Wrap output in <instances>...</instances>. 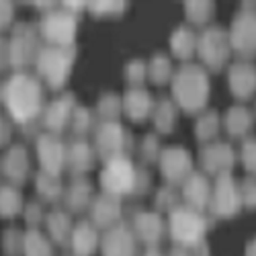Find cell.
Instances as JSON below:
<instances>
[{
  "label": "cell",
  "mask_w": 256,
  "mask_h": 256,
  "mask_svg": "<svg viewBox=\"0 0 256 256\" xmlns=\"http://www.w3.org/2000/svg\"><path fill=\"white\" fill-rule=\"evenodd\" d=\"M6 100L12 115L18 117V121H25L37 109V90L33 88V84L29 80L14 78L12 82H8Z\"/></svg>",
  "instance_id": "1"
},
{
  "label": "cell",
  "mask_w": 256,
  "mask_h": 256,
  "mask_svg": "<svg viewBox=\"0 0 256 256\" xmlns=\"http://www.w3.org/2000/svg\"><path fill=\"white\" fill-rule=\"evenodd\" d=\"M134 168L130 162L125 160H113L109 166H106L104 174H102V182L104 188L111 190V193H127L134 186Z\"/></svg>",
  "instance_id": "2"
}]
</instances>
